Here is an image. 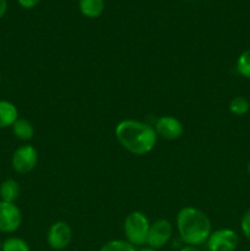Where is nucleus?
<instances>
[{"mask_svg":"<svg viewBox=\"0 0 250 251\" xmlns=\"http://www.w3.org/2000/svg\"><path fill=\"white\" fill-rule=\"evenodd\" d=\"M115 137L126 151L136 156L150 153L157 142V134L153 127L134 119H125L118 123Z\"/></svg>","mask_w":250,"mask_h":251,"instance_id":"obj_1","label":"nucleus"},{"mask_svg":"<svg viewBox=\"0 0 250 251\" xmlns=\"http://www.w3.org/2000/svg\"><path fill=\"white\" fill-rule=\"evenodd\" d=\"M176 228L180 239L185 244L198 247L207 242L212 233V226L207 216L195 207H184L176 216Z\"/></svg>","mask_w":250,"mask_h":251,"instance_id":"obj_2","label":"nucleus"},{"mask_svg":"<svg viewBox=\"0 0 250 251\" xmlns=\"http://www.w3.org/2000/svg\"><path fill=\"white\" fill-rule=\"evenodd\" d=\"M149 230V220L140 211H134L125 218L124 232L126 242H129L134 247H141V245L146 244Z\"/></svg>","mask_w":250,"mask_h":251,"instance_id":"obj_3","label":"nucleus"},{"mask_svg":"<svg viewBox=\"0 0 250 251\" xmlns=\"http://www.w3.org/2000/svg\"><path fill=\"white\" fill-rule=\"evenodd\" d=\"M38 162V152L31 145L20 146L12 154V168L20 174H26L33 171Z\"/></svg>","mask_w":250,"mask_h":251,"instance_id":"obj_4","label":"nucleus"},{"mask_svg":"<svg viewBox=\"0 0 250 251\" xmlns=\"http://www.w3.org/2000/svg\"><path fill=\"white\" fill-rule=\"evenodd\" d=\"M239 244L238 234L232 229L223 228L210 234L207 239L208 251H234Z\"/></svg>","mask_w":250,"mask_h":251,"instance_id":"obj_5","label":"nucleus"},{"mask_svg":"<svg viewBox=\"0 0 250 251\" xmlns=\"http://www.w3.org/2000/svg\"><path fill=\"white\" fill-rule=\"evenodd\" d=\"M173 234V226L167 220H157L150 225L147 243L152 249H161L171 240Z\"/></svg>","mask_w":250,"mask_h":251,"instance_id":"obj_6","label":"nucleus"},{"mask_svg":"<svg viewBox=\"0 0 250 251\" xmlns=\"http://www.w3.org/2000/svg\"><path fill=\"white\" fill-rule=\"evenodd\" d=\"M71 238H73V230L70 226L63 221L53 223L47 233V242L49 247L54 250L65 249L70 244Z\"/></svg>","mask_w":250,"mask_h":251,"instance_id":"obj_7","label":"nucleus"},{"mask_svg":"<svg viewBox=\"0 0 250 251\" xmlns=\"http://www.w3.org/2000/svg\"><path fill=\"white\" fill-rule=\"evenodd\" d=\"M21 222V211L15 203L0 201V232H15L20 228Z\"/></svg>","mask_w":250,"mask_h":251,"instance_id":"obj_8","label":"nucleus"},{"mask_svg":"<svg viewBox=\"0 0 250 251\" xmlns=\"http://www.w3.org/2000/svg\"><path fill=\"white\" fill-rule=\"evenodd\" d=\"M154 131L157 135L166 140H176L183 135L184 126L176 118L171 117V115H164L161 117L156 122L154 125Z\"/></svg>","mask_w":250,"mask_h":251,"instance_id":"obj_9","label":"nucleus"},{"mask_svg":"<svg viewBox=\"0 0 250 251\" xmlns=\"http://www.w3.org/2000/svg\"><path fill=\"white\" fill-rule=\"evenodd\" d=\"M78 7L83 16L88 19H97L105 9L104 0H78Z\"/></svg>","mask_w":250,"mask_h":251,"instance_id":"obj_10","label":"nucleus"},{"mask_svg":"<svg viewBox=\"0 0 250 251\" xmlns=\"http://www.w3.org/2000/svg\"><path fill=\"white\" fill-rule=\"evenodd\" d=\"M19 119V112L15 104L9 100H0V129L12 126Z\"/></svg>","mask_w":250,"mask_h":251,"instance_id":"obj_11","label":"nucleus"},{"mask_svg":"<svg viewBox=\"0 0 250 251\" xmlns=\"http://www.w3.org/2000/svg\"><path fill=\"white\" fill-rule=\"evenodd\" d=\"M20 195V185L14 179H6L0 184V199L4 202L15 203Z\"/></svg>","mask_w":250,"mask_h":251,"instance_id":"obj_12","label":"nucleus"},{"mask_svg":"<svg viewBox=\"0 0 250 251\" xmlns=\"http://www.w3.org/2000/svg\"><path fill=\"white\" fill-rule=\"evenodd\" d=\"M12 131H14L15 136L17 139L22 140V141L31 140L34 135L33 125L31 124V122H28L27 119H24V118H19L14 123V125H12Z\"/></svg>","mask_w":250,"mask_h":251,"instance_id":"obj_13","label":"nucleus"},{"mask_svg":"<svg viewBox=\"0 0 250 251\" xmlns=\"http://www.w3.org/2000/svg\"><path fill=\"white\" fill-rule=\"evenodd\" d=\"M250 110V102L247 98L238 96L229 102V112L234 115H244Z\"/></svg>","mask_w":250,"mask_h":251,"instance_id":"obj_14","label":"nucleus"},{"mask_svg":"<svg viewBox=\"0 0 250 251\" xmlns=\"http://www.w3.org/2000/svg\"><path fill=\"white\" fill-rule=\"evenodd\" d=\"M2 251H29V247L27 242L17 237L7 238L1 244Z\"/></svg>","mask_w":250,"mask_h":251,"instance_id":"obj_15","label":"nucleus"},{"mask_svg":"<svg viewBox=\"0 0 250 251\" xmlns=\"http://www.w3.org/2000/svg\"><path fill=\"white\" fill-rule=\"evenodd\" d=\"M100 251H136V249H135L134 245L130 244L126 240L115 239L105 243Z\"/></svg>","mask_w":250,"mask_h":251,"instance_id":"obj_16","label":"nucleus"},{"mask_svg":"<svg viewBox=\"0 0 250 251\" xmlns=\"http://www.w3.org/2000/svg\"><path fill=\"white\" fill-rule=\"evenodd\" d=\"M237 70L243 77L250 78V49L243 51L237 60Z\"/></svg>","mask_w":250,"mask_h":251,"instance_id":"obj_17","label":"nucleus"},{"mask_svg":"<svg viewBox=\"0 0 250 251\" xmlns=\"http://www.w3.org/2000/svg\"><path fill=\"white\" fill-rule=\"evenodd\" d=\"M240 228H242L244 237L250 242V208L243 215L242 221H240Z\"/></svg>","mask_w":250,"mask_h":251,"instance_id":"obj_18","label":"nucleus"},{"mask_svg":"<svg viewBox=\"0 0 250 251\" xmlns=\"http://www.w3.org/2000/svg\"><path fill=\"white\" fill-rule=\"evenodd\" d=\"M39 1L41 0H17L20 6H22L24 9H33L34 6L39 4Z\"/></svg>","mask_w":250,"mask_h":251,"instance_id":"obj_19","label":"nucleus"},{"mask_svg":"<svg viewBox=\"0 0 250 251\" xmlns=\"http://www.w3.org/2000/svg\"><path fill=\"white\" fill-rule=\"evenodd\" d=\"M7 9V0H0V19L5 15Z\"/></svg>","mask_w":250,"mask_h":251,"instance_id":"obj_20","label":"nucleus"},{"mask_svg":"<svg viewBox=\"0 0 250 251\" xmlns=\"http://www.w3.org/2000/svg\"><path fill=\"white\" fill-rule=\"evenodd\" d=\"M180 251H200L196 247H193V245H186V247L181 248Z\"/></svg>","mask_w":250,"mask_h":251,"instance_id":"obj_21","label":"nucleus"},{"mask_svg":"<svg viewBox=\"0 0 250 251\" xmlns=\"http://www.w3.org/2000/svg\"><path fill=\"white\" fill-rule=\"evenodd\" d=\"M136 251H156L154 249H152V248H142V249H140V250H136Z\"/></svg>","mask_w":250,"mask_h":251,"instance_id":"obj_22","label":"nucleus"},{"mask_svg":"<svg viewBox=\"0 0 250 251\" xmlns=\"http://www.w3.org/2000/svg\"><path fill=\"white\" fill-rule=\"evenodd\" d=\"M248 173H249V176H250V161H249V163H248Z\"/></svg>","mask_w":250,"mask_h":251,"instance_id":"obj_23","label":"nucleus"},{"mask_svg":"<svg viewBox=\"0 0 250 251\" xmlns=\"http://www.w3.org/2000/svg\"><path fill=\"white\" fill-rule=\"evenodd\" d=\"M1 244L2 243H1V240H0V250H1Z\"/></svg>","mask_w":250,"mask_h":251,"instance_id":"obj_24","label":"nucleus"},{"mask_svg":"<svg viewBox=\"0 0 250 251\" xmlns=\"http://www.w3.org/2000/svg\"><path fill=\"white\" fill-rule=\"evenodd\" d=\"M0 83H1V74H0Z\"/></svg>","mask_w":250,"mask_h":251,"instance_id":"obj_25","label":"nucleus"},{"mask_svg":"<svg viewBox=\"0 0 250 251\" xmlns=\"http://www.w3.org/2000/svg\"><path fill=\"white\" fill-rule=\"evenodd\" d=\"M249 251H250V250H249Z\"/></svg>","mask_w":250,"mask_h":251,"instance_id":"obj_26","label":"nucleus"}]
</instances>
